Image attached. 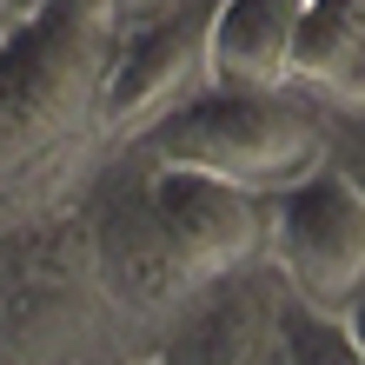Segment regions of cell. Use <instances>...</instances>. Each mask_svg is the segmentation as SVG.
Segmentation results:
<instances>
[{
	"label": "cell",
	"mask_w": 365,
	"mask_h": 365,
	"mask_svg": "<svg viewBox=\"0 0 365 365\" xmlns=\"http://www.w3.org/2000/svg\"><path fill=\"white\" fill-rule=\"evenodd\" d=\"M312 0H212V87L220 93H292L299 27Z\"/></svg>",
	"instance_id": "ba28073f"
},
{
	"label": "cell",
	"mask_w": 365,
	"mask_h": 365,
	"mask_svg": "<svg viewBox=\"0 0 365 365\" xmlns=\"http://www.w3.org/2000/svg\"><path fill=\"white\" fill-rule=\"evenodd\" d=\"M272 279L286 286V299L352 319L365 306V192L326 166L306 186L272 200Z\"/></svg>",
	"instance_id": "277c9868"
},
{
	"label": "cell",
	"mask_w": 365,
	"mask_h": 365,
	"mask_svg": "<svg viewBox=\"0 0 365 365\" xmlns=\"http://www.w3.org/2000/svg\"><path fill=\"white\" fill-rule=\"evenodd\" d=\"M80 206H87V232H93L100 306L126 326H160V346H166L173 326L206 299V286L180 266L153 212V166L126 180H100Z\"/></svg>",
	"instance_id": "3957f363"
},
{
	"label": "cell",
	"mask_w": 365,
	"mask_h": 365,
	"mask_svg": "<svg viewBox=\"0 0 365 365\" xmlns=\"http://www.w3.org/2000/svg\"><path fill=\"white\" fill-rule=\"evenodd\" d=\"M113 14H120V20H126V14H140V7H133V0H113Z\"/></svg>",
	"instance_id": "5bb4252c"
},
{
	"label": "cell",
	"mask_w": 365,
	"mask_h": 365,
	"mask_svg": "<svg viewBox=\"0 0 365 365\" xmlns=\"http://www.w3.org/2000/svg\"><path fill=\"white\" fill-rule=\"evenodd\" d=\"M0 7H34V0H0Z\"/></svg>",
	"instance_id": "2e32d148"
},
{
	"label": "cell",
	"mask_w": 365,
	"mask_h": 365,
	"mask_svg": "<svg viewBox=\"0 0 365 365\" xmlns=\"http://www.w3.org/2000/svg\"><path fill=\"white\" fill-rule=\"evenodd\" d=\"M153 166H180V173L226 180L240 192H279L306 186L312 173L332 166V126L326 106H312L306 93H220L192 100L186 113H173L153 140L140 146Z\"/></svg>",
	"instance_id": "7a4b0ae2"
},
{
	"label": "cell",
	"mask_w": 365,
	"mask_h": 365,
	"mask_svg": "<svg viewBox=\"0 0 365 365\" xmlns=\"http://www.w3.org/2000/svg\"><path fill=\"white\" fill-rule=\"evenodd\" d=\"M279 365H365V346L352 339V319L279 299Z\"/></svg>",
	"instance_id": "30bf717a"
},
{
	"label": "cell",
	"mask_w": 365,
	"mask_h": 365,
	"mask_svg": "<svg viewBox=\"0 0 365 365\" xmlns=\"http://www.w3.org/2000/svg\"><path fill=\"white\" fill-rule=\"evenodd\" d=\"M212 7H173L140 27H120L113 73H106V133L113 146H146L173 113L212 93L206 60Z\"/></svg>",
	"instance_id": "5b68a950"
},
{
	"label": "cell",
	"mask_w": 365,
	"mask_h": 365,
	"mask_svg": "<svg viewBox=\"0 0 365 365\" xmlns=\"http://www.w3.org/2000/svg\"><path fill=\"white\" fill-rule=\"evenodd\" d=\"M140 365H160V359H140Z\"/></svg>",
	"instance_id": "e0dca14e"
},
{
	"label": "cell",
	"mask_w": 365,
	"mask_h": 365,
	"mask_svg": "<svg viewBox=\"0 0 365 365\" xmlns=\"http://www.w3.org/2000/svg\"><path fill=\"white\" fill-rule=\"evenodd\" d=\"M153 212L180 252V266L206 292L272 259V200H259V192H240L206 173H180V166H153Z\"/></svg>",
	"instance_id": "8992f818"
},
{
	"label": "cell",
	"mask_w": 365,
	"mask_h": 365,
	"mask_svg": "<svg viewBox=\"0 0 365 365\" xmlns=\"http://www.w3.org/2000/svg\"><path fill=\"white\" fill-rule=\"evenodd\" d=\"M292 87L312 106L365 113V0H312L306 7Z\"/></svg>",
	"instance_id": "9c48e42d"
},
{
	"label": "cell",
	"mask_w": 365,
	"mask_h": 365,
	"mask_svg": "<svg viewBox=\"0 0 365 365\" xmlns=\"http://www.w3.org/2000/svg\"><path fill=\"white\" fill-rule=\"evenodd\" d=\"M352 339H359V346H365V306L352 312Z\"/></svg>",
	"instance_id": "4fadbf2b"
},
{
	"label": "cell",
	"mask_w": 365,
	"mask_h": 365,
	"mask_svg": "<svg viewBox=\"0 0 365 365\" xmlns=\"http://www.w3.org/2000/svg\"><path fill=\"white\" fill-rule=\"evenodd\" d=\"M20 20H27V7H0V47L14 40V27H20Z\"/></svg>",
	"instance_id": "7c38bea8"
},
{
	"label": "cell",
	"mask_w": 365,
	"mask_h": 365,
	"mask_svg": "<svg viewBox=\"0 0 365 365\" xmlns=\"http://www.w3.org/2000/svg\"><path fill=\"white\" fill-rule=\"evenodd\" d=\"M113 47V0H34L0 47V232L60 220L100 186Z\"/></svg>",
	"instance_id": "6da1fadb"
},
{
	"label": "cell",
	"mask_w": 365,
	"mask_h": 365,
	"mask_svg": "<svg viewBox=\"0 0 365 365\" xmlns=\"http://www.w3.org/2000/svg\"><path fill=\"white\" fill-rule=\"evenodd\" d=\"M339 120L346 126H332V113H326V126H332V166L365 192V113H339Z\"/></svg>",
	"instance_id": "8fae6325"
},
{
	"label": "cell",
	"mask_w": 365,
	"mask_h": 365,
	"mask_svg": "<svg viewBox=\"0 0 365 365\" xmlns=\"http://www.w3.org/2000/svg\"><path fill=\"white\" fill-rule=\"evenodd\" d=\"M279 299H286V286L272 279V266L226 279L180 319L153 359L160 365H279Z\"/></svg>",
	"instance_id": "52a82bcc"
},
{
	"label": "cell",
	"mask_w": 365,
	"mask_h": 365,
	"mask_svg": "<svg viewBox=\"0 0 365 365\" xmlns=\"http://www.w3.org/2000/svg\"><path fill=\"white\" fill-rule=\"evenodd\" d=\"M0 332H7V299H0Z\"/></svg>",
	"instance_id": "9a60e30c"
}]
</instances>
